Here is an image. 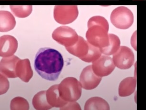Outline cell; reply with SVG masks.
Here are the masks:
<instances>
[{
	"label": "cell",
	"mask_w": 146,
	"mask_h": 110,
	"mask_svg": "<svg viewBox=\"0 0 146 110\" xmlns=\"http://www.w3.org/2000/svg\"><path fill=\"white\" fill-rule=\"evenodd\" d=\"M64 65L61 54L52 48H40L35 55V71L42 78L48 81H54L58 78Z\"/></svg>",
	"instance_id": "6da1fadb"
},
{
	"label": "cell",
	"mask_w": 146,
	"mask_h": 110,
	"mask_svg": "<svg viewBox=\"0 0 146 110\" xmlns=\"http://www.w3.org/2000/svg\"><path fill=\"white\" fill-rule=\"evenodd\" d=\"M82 86L78 80L73 77L64 78L58 84L60 97L67 102L79 100L82 94Z\"/></svg>",
	"instance_id": "7a4b0ae2"
},
{
	"label": "cell",
	"mask_w": 146,
	"mask_h": 110,
	"mask_svg": "<svg viewBox=\"0 0 146 110\" xmlns=\"http://www.w3.org/2000/svg\"><path fill=\"white\" fill-rule=\"evenodd\" d=\"M111 20L115 27L127 29L131 26L134 17L131 10L125 7H120L112 12Z\"/></svg>",
	"instance_id": "3957f363"
},
{
	"label": "cell",
	"mask_w": 146,
	"mask_h": 110,
	"mask_svg": "<svg viewBox=\"0 0 146 110\" xmlns=\"http://www.w3.org/2000/svg\"><path fill=\"white\" fill-rule=\"evenodd\" d=\"M112 60L115 67L120 69H129L134 63V55L129 48L121 46L113 55Z\"/></svg>",
	"instance_id": "277c9868"
},
{
	"label": "cell",
	"mask_w": 146,
	"mask_h": 110,
	"mask_svg": "<svg viewBox=\"0 0 146 110\" xmlns=\"http://www.w3.org/2000/svg\"><path fill=\"white\" fill-rule=\"evenodd\" d=\"M92 69L98 77H107L110 75L115 69V66L112 58L108 56H102L92 63Z\"/></svg>",
	"instance_id": "5b68a950"
},
{
	"label": "cell",
	"mask_w": 146,
	"mask_h": 110,
	"mask_svg": "<svg viewBox=\"0 0 146 110\" xmlns=\"http://www.w3.org/2000/svg\"><path fill=\"white\" fill-rule=\"evenodd\" d=\"M101 80L102 77L95 74L92 69V65H90L86 67L82 70L79 82L83 88L91 90L98 87Z\"/></svg>",
	"instance_id": "8992f818"
},
{
	"label": "cell",
	"mask_w": 146,
	"mask_h": 110,
	"mask_svg": "<svg viewBox=\"0 0 146 110\" xmlns=\"http://www.w3.org/2000/svg\"><path fill=\"white\" fill-rule=\"evenodd\" d=\"M19 59L17 57L13 56L7 57L1 60V72L8 78L17 77L16 73V65Z\"/></svg>",
	"instance_id": "52a82bcc"
},
{
	"label": "cell",
	"mask_w": 146,
	"mask_h": 110,
	"mask_svg": "<svg viewBox=\"0 0 146 110\" xmlns=\"http://www.w3.org/2000/svg\"><path fill=\"white\" fill-rule=\"evenodd\" d=\"M16 73L17 77L24 82H29L33 76L29 60H19L16 65Z\"/></svg>",
	"instance_id": "ba28073f"
},
{
	"label": "cell",
	"mask_w": 146,
	"mask_h": 110,
	"mask_svg": "<svg viewBox=\"0 0 146 110\" xmlns=\"http://www.w3.org/2000/svg\"><path fill=\"white\" fill-rule=\"evenodd\" d=\"M46 96L48 103L53 107L61 108L68 103L60 97L59 93L58 84H55L51 86L47 90Z\"/></svg>",
	"instance_id": "9c48e42d"
},
{
	"label": "cell",
	"mask_w": 146,
	"mask_h": 110,
	"mask_svg": "<svg viewBox=\"0 0 146 110\" xmlns=\"http://www.w3.org/2000/svg\"><path fill=\"white\" fill-rule=\"evenodd\" d=\"M137 87V78L128 77L122 80L118 86V95L120 97H127L133 94Z\"/></svg>",
	"instance_id": "30bf717a"
},
{
	"label": "cell",
	"mask_w": 146,
	"mask_h": 110,
	"mask_svg": "<svg viewBox=\"0 0 146 110\" xmlns=\"http://www.w3.org/2000/svg\"><path fill=\"white\" fill-rule=\"evenodd\" d=\"M85 110H110L108 103L105 99L100 97H91L86 101Z\"/></svg>",
	"instance_id": "8fae6325"
},
{
	"label": "cell",
	"mask_w": 146,
	"mask_h": 110,
	"mask_svg": "<svg viewBox=\"0 0 146 110\" xmlns=\"http://www.w3.org/2000/svg\"><path fill=\"white\" fill-rule=\"evenodd\" d=\"M46 93V91H42L37 93L33 97V105L36 110H49L53 107L47 101Z\"/></svg>",
	"instance_id": "7c38bea8"
},
{
	"label": "cell",
	"mask_w": 146,
	"mask_h": 110,
	"mask_svg": "<svg viewBox=\"0 0 146 110\" xmlns=\"http://www.w3.org/2000/svg\"><path fill=\"white\" fill-rule=\"evenodd\" d=\"M7 37V39L4 40L1 48V56L2 57H9L15 53L17 47V42H14L13 39H9L10 37Z\"/></svg>",
	"instance_id": "4fadbf2b"
},
{
	"label": "cell",
	"mask_w": 146,
	"mask_h": 110,
	"mask_svg": "<svg viewBox=\"0 0 146 110\" xmlns=\"http://www.w3.org/2000/svg\"><path fill=\"white\" fill-rule=\"evenodd\" d=\"M10 108L11 110H28L29 109V104L25 98L16 97L11 101Z\"/></svg>",
	"instance_id": "5bb4252c"
},
{
	"label": "cell",
	"mask_w": 146,
	"mask_h": 110,
	"mask_svg": "<svg viewBox=\"0 0 146 110\" xmlns=\"http://www.w3.org/2000/svg\"><path fill=\"white\" fill-rule=\"evenodd\" d=\"M111 44L108 48L102 49L101 52L107 56L114 55L118 51L119 47L120 41L118 38L114 35H110Z\"/></svg>",
	"instance_id": "9a60e30c"
},
{
	"label": "cell",
	"mask_w": 146,
	"mask_h": 110,
	"mask_svg": "<svg viewBox=\"0 0 146 110\" xmlns=\"http://www.w3.org/2000/svg\"><path fill=\"white\" fill-rule=\"evenodd\" d=\"M9 82L5 75L1 73V95L6 93L9 89Z\"/></svg>",
	"instance_id": "2e32d148"
},
{
	"label": "cell",
	"mask_w": 146,
	"mask_h": 110,
	"mask_svg": "<svg viewBox=\"0 0 146 110\" xmlns=\"http://www.w3.org/2000/svg\"><path fill=\"white\" fill-rule=\"evenodd\" d=\"M60 110H81L80 106L76 101L68 102L64 107L60 108Z\"/></svg>",
	"instance_id": "e0dca14e"
}]
</instances>
